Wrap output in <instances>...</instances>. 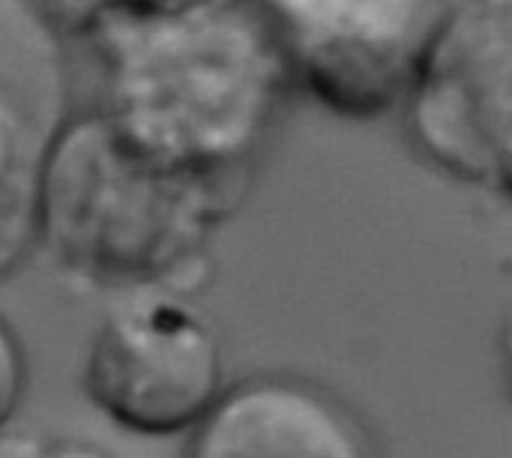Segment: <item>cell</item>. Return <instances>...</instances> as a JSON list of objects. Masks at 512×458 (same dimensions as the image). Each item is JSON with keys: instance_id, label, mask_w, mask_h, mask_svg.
<instances>
[{"instance_id": "1", "label": "cell", "mask_w": 512, "mask_h": 458, "mask_svg": "<svg viewBox=\"0 0 512 458\" xmlns=\"http://www.w3.org/2000/svg\"><path fill=\"white\" fill-rule=\"evenodd\" d=\"M99 105L141 150L246 192L294 87L258 0H189L93 24Z\"/></svg>"}, {"instance_id": "3", "label": "cell", "mask_w": 512, "mask_h": 458, "mask_svg": "<svg viewBox=\"0 0 512 458\" xmlns=\"http://www.w3.org/2000/svg\"><path fill=\"white\" fill-rule=\"evenodd\" d=\"M402 114L435 171L512 201V0H453Z\"/></svg>"}, {"instance_id": "10", "label": "cell", "mask_w": 512, "mask_h": 458, "mask_svg": "<svg viewBox=\"0 0 512 458\" xmlns=\"http://www.w3.org/2000/svg\"><path fill=\"white\" fill-rule=\"evenodd\" d=\"M498 354H501V369H504V381L512 396V309L501 321V333H498Z\"/></svg>"}, {"instance_id": "8", "label": "cell", "mask_w": 512, "mask_h": 458, "mask_svg": "<svg viewBox=\"0 0 512 458\" xmlns=\"http://www.w3.org/2000/svg\"><path fill=\"white\" fill-rule=\"evenodd\" d=\"M39 9L66 33L84 36L93 24L123 15V12H141L156 6H174L189 0H36Z\"/></svg>"}, {"instance_id": "5", "label": "cell", "mask_w": 512, "mask_h": 458, "mask_svg": "<svg viewBox=\"0 0 512 458\" xmlns=\"http://www.w3.org/2000/svg\"><path fill=\"white\" fill-rule=\"evenodd\" d=\"M84 393L129 432H192L222 393L219 339L186 294L132 291L93 336Z\"/></svg>"}, {"instance_id": "7", "label": "cell", "mask_w": 512, "mask_h": 458, "mask_svg": "<svg viewBox=\"0 0 512 458\" xmlns=\"http://www.w3.org/2000/svg\"><path fill=\"white\" fill-rule=\"evenodd\" d=\"M48 138L0 78V279L39 243V180Z\"/></svg>"}, {"instance_id": "9", "label": "cell", "mask_w": 512, "mask_h": 458, "mask_svg": "<svg viewBox=\"0 0 512 458\" xmlns=\"http://www.w3.org/2000/svg\"><path fill=\"white\" fill-rule=\"evenodd\" d=\"M27 384V363L24 351L18 345V336L9 330V324L0 318V432L15 414Z\"/></svg>"}, {"instance_id": "2", "label": "cell", "mask_w": 512, "mask_h": 458, "mask_svg": "<svg viewBox=\"0 0 512 458\" xmlns=\"http://www.w3.org/2000/svg\"><path fill=\"white\" fill-rule=\"evenodd\" d=\"M240 201L243 189L141 150L93 108L48 138L39 243L84 285L192 294L213 228Z\"/></svg>"}, {"instance_id": "4", "label": "cell", "mask_w": 512, "mask_h": 458, "mask_svg": "<svg viewBox=\"0 0 512 458\" xmlns=\"http://www.w3.org/2000/svg\"><path fill=\"white\" fill-rule=\"evenodd\" d=\"M294 84L348 120L402 111L453 0H258Z\"/></svg>"}, {"instance_id": "6", "label": "cell", "mask_w": 512, "mask_h": 458, "mask_svg": "<svg viewBox=\"0 0 512 458\" xmlns=\"http://www.w3.org/2000/svg\"><path fill=\"white\" fill-rule=\"evenodd\" d=\"M372 450V432L342 399L294 375H255L222 390L186 447L198 458H360Z\"/></svg>"}]
</instances>
